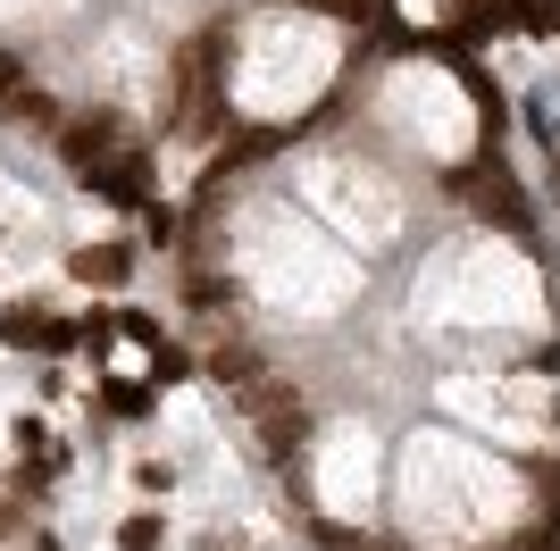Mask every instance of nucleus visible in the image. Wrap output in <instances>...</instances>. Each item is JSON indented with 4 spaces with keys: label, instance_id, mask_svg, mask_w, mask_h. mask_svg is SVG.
Masks as SVG:
<instances>
[{
    "label": "nucleus",
    "instance_id": "1",
    "mask_svg": "<svg viewBox=\"0 0 560 551\" xmlns=\"http://www.w3.org/2000/svg\"><path fill=\"white\" fill-rule=\"evenodd\" d=\"M444 192L477 201V218H493V226H511L518 243L536 234V201H527V192H518V184L502 176V167H452V176H444Z\"/></svg>",
    "mask_w": 560,
    "mask_h": 551
},
{
    "label": "nucleus",
    "instance_id": "2",
    "mask_svg": "<svg viewBox=\"0 0 560 551\" xmlns=\"http://www.w3.org/2000/svg\"><path fill=\"white\" fill-rule=\"evenodd\" d=\"M243 410L259 418V452H268V459H284L293 443L310 435V410H302V392H293V385H277V376H259V385L243 392Z\"/></svg>",
    "mask_w": 560,
    "mask_h": 551
},
{
    "label": "nucleus",
    "instance_id": "3",
    "mask_svg": "<svg viewBox=\"0 0 560 551\" xmlns=\"http://www.w3.org/2000/svg\"><path fill=\"white\" fill-rule=\"evenodd\" d=\"M59 160L75 167V176H93L101 160H117V151H126V117L117 109H75V117H59Z\"/></svg>",
    "mask_w": 560,
    "mask_h": 551
},
{
    "label": "nucleus",
    "instance_id": "4",
    "mask_svg": "<svg viewBox=\"0 0 560 551\" xmlns=\"http://www.w3.org/2000/svg\"><path fill=\"white\" fill-rule=\"evenodd\" d=\"M75 184H84L93 201H109V209H151L160 201V192H151V151H142V142H126L117 160H101L93 176H75Z\"/></svg>",
    "mask_w": 560,
    "mask_h": 551
},
{
    "label": "nucleus",
    "instance_id": "5",
    "mask_svg": "<svg viewBox=\"0 0 560 551\" xmlns=\"http://www.w3.org/2000/svg\"><path fill=\"white\" fill-rule=\"evenodd\" d=\"M452 75H460V84H468V101H477V126H486V142H502V134H511V92H502L486 68H477V50H468V59H460Z\"/></svg>",
    "mask_w": 560,
    "mask_h": 551
},
{
    "label": "nucleus",
    "instance_id": "6",
    "mask_svg": "<svg viewBox=\"0 0 560 551\" xmlns=\"http://www.w3.org/2000/svg\"><path fill=\"white\" fill-rule=\"evenodd\" d=\"M75 284H101V293H117L126 276H135V243H84V251L68 259Z\"/></svg>",
    "mask_w": 560,
    "mask_h": 551
},
{
    "label": "nucleus",
    "instance_id": "7",
    "mask_svg": "<svg viewBox=\"0 0 560 551\" xmlns=\"http://www.w3.org/2000/svg\"><path fill=\"white\" fill-rule=\"evenodd\" d=\"M452 34H460V43L468 50H477V43H486V34H511V0H452Z\"/></svg>",
    "mask_w": 560,
    "mask_h": 551
},
{
    "label": "nucleus",
    "instance_id": "8",
    "mask_svg": "<svg viewBox=\"0 0 560 551\" xmlns=\"http://www.w3.org/2000/svg\"><path fill=\"white\" fill-rule=\"evenodd\" d=\"M201 376H210V385H226V392H252L268 367H259V351H252V343H218L210 360H201Z\"/></svg>",
    "mask_w": 560,
    "mask_h": 551
},
{
    "label": "nucleus",
    "instance_id": "9",
    "mask_svg": "<svg viewBox=\"0 0 560 551\" xmlns=\"http://www.w3.org/2000/svg\"><path fill=\"white\" fill-rule=\"evenodd\" d=\"M160 543H167L160 509H126V518H117V551H160Z\"/></svg>",
    "mask_w": 560,
    "mask_h": 551
},
{
    "label": "nucleus",
    "instance_id": "10",
    "mask_svg": "<svg viewBox=\"0 0 560 551\" xmlns=\"http://www.w3.org/2000/svg\"><path fill=\"white\" fill-rule=\"evenodd\" d=\"M151 401H160V385H117V376H101V410L109 418H142Z\"/></svg>",
    "mask_w": 560,
    "mask_h": 551
},
{
    "label": "nucleus",
    "instance_id": "11",
    "mask_svg": "<svg viewBox=\"0 0 560 551\" xmlns=\"http://www.w3.org/2000/svg\"><path fill=\"white\" fill-rule=\"evenodd\" d=\"M9 126H34V134H59V101L25 84V92H18V109H9Z\"/></svg>",
    "mask_w": 560,
    "mask_h": 551
},
{
    "label": "nucleus",
    "instance_id": "12",
    "mask_svg": "<svg viewBox=\"0 0 560 551\" xmlns=\"http://www.w3.org/2000/svg\"><path fill=\"white\" fill-rule=\"evenodd\" d=\"M192 367H201V360H192V351L185 343H151V385H185V376H192Z\"/></svg>",
    "mask_w": 560,
    "mask_h": 551
},
{
    "label": "nucleus",
    "instance_id": "13",
    "mask_svg": "<svg viewBox=\"0 0 560 551\" xmlns=\"http://www.w3.org/2000/svg\"><path fill=\"white\" fill-rule=\"evenodd\" d=\"M34 326H43V309H34V301H9V309H0V343L25 351V343H34Z\"/></svg>",
    "mask_w": 560,
    "mask_h": 551
},
{
    "label": "nucleus",
    "instance_id": "14",
    "mask_svg": "<svg viewBox=\"0 0 560 551\" xmlns=\"http://www.w3.org/2000/svg\"><path fill=\"white\" fill-rule=\"evenodd\" d=\"M518 34H560V0H511Z\"/></svg>",
    "mask_w": 560,
    "mask_h": 551
},
{
    "label": "nucleus",
    "instance_id": "15",
    "mask_svg": "<svg viewBox=\"0 0 560 551\" xmlns=\"http://www.w3.org/2000/svg\"><path fill=\"white\" fill-rule=\"evenodd\" d=\"M75 343H84V318H43V326H34V351H50V360L75 351Z\"/></svg>",
    "mask_w": 560,
    "mask_h": 551
},
{
    "label": "nucleus",
    "instance_id": "16",
    "mask_svg": "<svg viewBox=\"0 0 560 551\" xmlns=\"http://www.w3.org/2000/svg\"><path fill=\"white\" fill-rule=\"evenodd\" d=\"M117 335H126V343H142V351H151V343H167L151 309H117Z\"/></svg>",
    "mask_w": 560,
    "mask_h": 551
},
{
    "label": "nucleus",
    "instance_id": "17",
    "mask_svg": "<svg viewBox=\"0 0 560 551\" xmlns=\"http://www.w3.org/2000/svg\"><path fill=\"white\" fill-rule=\"evenodd\" d=\"M109 343H117V309H93V318H84V351H93V367H101Z\"/></svg>",
    "mask_w": 560,
    "mask_h": 551
},
{
    "label": "nucleus",
    "instance_id": "18",
    "mask_svg": "<svg viewBox=\"0 0 560 551\" xmlns=\"http://www.w3.org/2000/svg\"><path fill=\"white\" fill-rule=\"evenodd\" d=\"M18 92H25V59H18V50H0V117L18 109Z\"/></svg>",
    "mask_w": 560,
    "mask_h": 551
},
{
    "label": "nucleus",
    "instance_id": "19",
    "mask_svg": "<svg viewBox=\"0 0 560 551\" xmlns=\"http://www.w3.org/2000/svg\"><path fill=\"white\" fill-rule=\"evenodd\" d=\"M142 226H151V243H176V226H185V218H176L167 201H151V209H142Z\"/></svg>",
    "mask_w": 560,
    "mask_h": 551
},
{
    "label": "nucleus",
    "instance_id": "20",
    "mask_svg": "<svg viewBox=\"0 0 560 551\" xmlns=\"http://www.w3.org/2000/svg\"><path fill=\"white\" fill-rule=\"evenodd\" d=\"M135 484H142V493H167V484H176V468H167V459H142Z\"/></svg>",
    "mask_w": 560,
    "mask_h": 551
},
{
    "label": "nucleus",
    "instance_id": "21",
    "mask_svg": "<svg viewBox=\"0 0 560 551\" xmlns=\"http://www.w3.org/2000/svg\"><path fill=\"white\" fill-rule=\"evenodd\" d=\"M9 535H18V518H9V502H0V543H9Z\"/></svg>",
    "mask_w": 560,
    "mask_h": 551
},
{
    "label": "nucleus",
    "instance_id": "22",
    "mask_svg": "<svg viewBox=\"0 0 560 551\" xmlns=\"http://www.w3.org/2000/svg\"><path fill=\"white\" fill-rule=\"evenodd\" d=\"M34 551H68V543H59V535H34Z\"/></svg>",
    "mask_w": 560,
    "mask_h": 551
}]
</instances>
